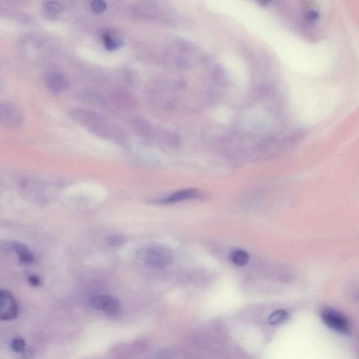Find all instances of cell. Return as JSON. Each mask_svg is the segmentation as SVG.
Listing matches in <instances>:
<instances>
[{"instance_id": "6da1fadb", "label": "cell", "mask_w": 359, "mask_h": 359, "mask_svg": "<svg viewBox=\"0 0 359 359\" xmlns=\"http://www.w3.org/2000/svg\"><path fill=\"white\" fill-rule=\"evenodd\" d=\"M138 257L144 264L154 269L165 268L173 261L172 253L162 247H151L140 250Z\"/></svg>"}, {"instance_id": "7a4b0ae2", "label": "cell", "mask_w": 359, "mask_h": 359, "mask_svg": "<svg viewBox=\"0 0 359 359\" xmlns=\"http://www.w3.org/2000/svg\"><path fill=\"white\" fill-rule=\"evenodd\" d=\"M197 51L186 41L175 43L169 50L170 62L175 66L186 67L197 59Z\"/></svg>"}, {"instance_id": "3957f363", "label": "cell", "mask_w": 359, "mask_h": 359, "mask_svg": "<svg viewBox=\"0 0 359 359\" xmlns=\"http://www.w3.org/2000/svg\"><path fill=\"white\" fill-rule=\"evenodd\" d=\"M0 121L5 127L15 129L24 124V116L11 104L1 103L0 105Z\"/></svg>"}, {"instance_id": "277c9868", "label": "cell", "mask_w": 359, "mask_h": 359, "mask_svg": "<svg viewBox=\"0 0 359 359\" xmlns=\"http://www.w3.org/2000/svg\"><path fill=\"white\" fill-rule=\"evenodd\" d=\"M322 319L324 324L333 330L343 334H348L350 333V325L348 320L332 309L323 310Z\"/></svg>"}, {"instance_id": "5b68a950", "label": "cell", "mask_w": 359, "mask_h": 359, "mask_svg": "<svg viewBox=\"0 0 359 359\" xmlns=\"http://www.w3.org/2000/svg\"><path fill=\"white\" fill-rule=\"evenodd\" d=\"M18 313V303L13 295L1 290L0 293V319L2 321L13 320Z\"/></svg>"}, {"instance_id": "8992f818", "label": "cell", "mask_w": 359, "mask_h": 359, "mask_svg": "<svg viewBox=\"0 0 359 359\" xmlns=\"http://www.w3.org/2000/svg\"><path fill=\"white\" fill-rule=\"evenodd\" d=\"M90 305L92 308L105 312L107 315H115L120 309L119 301L108 295H101L92 298Z\"/></svg>"}, {"instance_id": "52a82bcc", "label": "cell", "mask_w": 359, "mask_h": 359, "mask_svg": "<svg viewBox=\"0 0 359 359\" xmlns=\"http://www.w3.org/2000/svg\"><path fill=\"white\" fill-rule=\"evenodd\" d=\"M70 115L74 121L83 126H87L89 129L94 127L95 125L99 124L104 119L100 114L86 109H72L70 111Z\"/></svg>"}, {"instance_id": "ba28073f", "label": "cell", "mask_w": 359, "mask_h": 359, "mask_svg": "<svg viewBox=\"0 0 359 359\" xmlns=\"http://www.w3.org/2000/svg\"><path fill=\"white\" fill-rule=\"evenodd\" d=\"M44 82L48 89L55 93L65 91L69 86L68 79L66 76L56 70L46 72Z\"/></svg>"}, {"instance_id": "9c48e42d", "label": "cell", "mask_w": 359, "mask_h": 359, "mask_svg": "<svg viewBox=\"0 0 359 359\" xmlns=\"http://www.w3.org/2000/svg\"><path fill=\"white\" fill-rule=\"evenodd\" d=\"M204 197V194L202 191L197 190V189H185V190H181L173 192L172 194L169 196L167 198L164 199L163 202L166 203H177L182 202V201L188 200V199H203Z\"/></svg>"}, {"instance_id": "30bf717a", "label": "cell", "mask_w": 359, "mask_h": 359, "mask_svg": "<svg viewBox=\"0 0 359 359\" xmlns=\"http://www.w3.org/2000/svg\"><path fill=\"white\" fill-rule=\"evenodd\" d=\"M62 11V5L58 1H45L41 6V13L43 16L48 20L56 18Z\"/></svg>"}, {"instance_id": "8fae6325", "label": "cell", "mask_w": 359, "mask_h": 359, "mask_svg": "<svg viewBox=\"0 0 359 359\" xmlns=\"http://www.w3.org/2000/svg\"><path fill=\"white\" fill-rule=\"evenodd\" d=\"M12 248L18 255L19 260L22 264H30L33 262V256L27 246L18 242L12 244Z\"/></svg>"}, {"instance_id": "7c38bea8", "label": "cell", "mask_w": 359, "mask_h": 359, "mask_svg": "<svg viewBox=\"0 0 359 359\" xmlns=\"http://www.w3.org/2000/svg\"><path fill=\"white\" fill-rule=\"evenodd\" d=\"M102 38H103L104 46L108 51H114L122 44L120 38L111 32H104Z\"/></svg>"}, {"instance_id": "4fadbf2b", "label": "cell", "mask_w": 359, "mask_h": 359, "mask_svg": "<svg viewBox=\"0 0 359 359\" xmlns=\"http://www.w3.org/2000/svg\"><path fill=\"white\" fill-rule=\"evenodd\" d=\"M231 260L237 266H244L249 263V256L243 250H237L232 253Z\"/></svg>"}, {"instance_id": "5bb4252c", "label": "cell", "mask_w": 359, "mask_h": 359, "mask_svg": "<svg viewBox=\"0 0 359 359\" xmlns=\"http://www.w3.org/2000/svg\"><path fill=\"white\" fill-rule=\"evenodd\" d=\"M288 312L286 310H279L272 313L268 319V322L271 325H277V324L282 323L287 319Z\"/></svg>"}, {"instance_id": "9a60e30c", "label": "cell", "mask_w": 359, "mask_h": 359, "mask_svg": "<svg viewBox=\"0 0 359 359\" xmlns=\"http://www.w3.org/2000/svg\"><path fill=\"white\" fill-rule=\"evenodd\" d=\"M25 342L23 338L16 336L11 341V348L15 353H22L25 350Z\"/></svg>"}, {"instance_id": "2e32d148", "label": "cell", "mask_w": 359, "mask_h": 359, "mask_svg": "<svg viewBox=\"0 0 359 359\" xmlns=\"http://www.w3.org/2000/svg\"><path fill=\"white\" fill-rule=\"evenodd\" d=\"M91 8L95 13H103L105 9H106L107 5L106 3L102 0H96V1H93L91 3Z\"/></svg>"}, {"instance_id": "e0dca14e", "label": "cell", "mask_w": 359, "mask_h": 359, "mask_svg": "<svg viewBox=\"0 0 359 359\" xmlns=\"http://www.w3.org/2000/svg\"><path fill=\"white\" fill-rule=\"evenodd\" d=\"M125 242V238L121 235H111L107 238V243L112 246H120Z\"/></svg>"}, {"instance_id": "ac0fdd59", "label": "cell", "mask_w": 359, "mask_h": 359, "mask_svg": "<svg viewBox=\"0 0 359 359\" xmlns=\"http://www.w3.org/2000/svg\"><path fill=\"white\" fill-rule=\"evenodd\" d=\"M29 282L31 285L38 286L40 285L41 280L37 276L32 275L29 277Z\"/></svg>"}]
</instances>
